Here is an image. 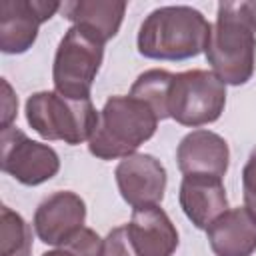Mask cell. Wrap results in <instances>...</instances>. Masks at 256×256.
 <instances>
[{"mask_svg":"<svg viewBox=\"0 0 256 256\" xmlns=\"http://www.w3.org/2000/svg\"><path fill=\"white\" fill-rule=\"evenodd\" d=\"M212 24L192 6H160L140 24L136 46L150 60H188L206 52Z\"/></svg>","mask_w":256,"mask_h":256,"instance_id":"obj_2","label":"cell"},{"mask_svg":"<svg viewBox=\"0 0 256 256\" xmlns=\"http://www.w3.org/2000/svg\"><path fill=\"white\" fill-rule=\"evenodd\" d=\"M176 164L182 174H212L222 178L230 164L228 142L212 130L196 128L180 140Z\"/></svg>","mask_w":256,"mask_h":256,"instance_id":"obj_13","label":"cell"},{"mask_svg":"<svg viewBox=\"0 0 256 256\" xmlns=\"http://www.w3.org/2000/svg\"><path fill=\"white\" fill-rule=\"evenodd\" d=\"M32 228L10 206L0 208V256H30Z\"/></svg>","mask_w":256,"mask_h":256,"instance_id":"obj_17","label":"cell"},{"mask_svg":"<svg viewBox=\"0 0 256 256\" xmlns=\"http://www.w3.org/2000/svg\"><path fill=\"white\" fill-rule=\"evenodd\" d=\"M102 242L92 228H82L74 238L64 242L62 246H56L54 250L44 252L42 256H102Z\"/></svg>","mask_w":256,"mask_h":256,"instance_id":"obj_18","label":"cell"},{"mask_svg":"<svg viewBox=\"0 0 256 256\" xmlns=\"http://www.w3.org/2000/svg\"><path fill=\"white\" fill-rule=\"evenodd\" d=\"M114 178L122 200L132 208L160 204L168 184L164 164L156 156L144 152L122 158L114 170Z\"/></svg>","mask_w":256,"mask_h":256,"instance_id":"obj_9","label":"cell"},{"mask_svg":"<svg viewBox=\"0 0 256 256\" xmlns=\"http://www.w3.org/2000/svg\"><path fill=\"white\" fill-rule=\"evenodd\" d=\"M158 122V116L146 102L130 94L110 96L88 140V152L98 160H122L154 136Z\"/></svg>","mask_w":256,"mask_h":256,"instance_id":"obj_3","label":"cell"},{"mask_svg":"<svg viewBox=\"0 0 256 256\" xmlns=\"http://www.w3.org/2000/svg\"><path fill=\"white\" fill-rule=\"evenodd\" d=\"M0 168L24 186H38L58 174L60 156L52 146L10 126L0 134Z\"/></svg>","mask_w":256,"mask_h":256,"instance_id":"obj_7","label":"cell"},{"mask_svg":"<svg viewBox=\"0 0 256 256\" xmlns=\"http://www.w3.org/2000/svg\"><path fill=\"white\" fill-rule=\"evenodd\" d=\"M124 226L138 256H172L180 244L178 230L160 204L132 208L130 222Z\"/></svg>","mask_w":256,"mask_h":256,"instance_id":"obj_11","label":"cell"},{"mask_svg":"<svg viewBox=\"0 0 256 256\" xmlns=\"http://www.w3.org/2000/svg\"><path fill=\"white\" fill-rule=\"evenodd\" d=\"M226 106V84L212 70H186L174 74L168 114L182 126L200 128L216 122Z\"/></svg>","mask_w":256,"mask_h":256,"instance_id":"obj_6","label":"cell"},{"mask_svg":"<svg viewBox=\"0 0 256 256\" xmlns=\"http://www.w3.org/2000/svg\"><path fill=\"white\" fill-rule=\"evenodd\" d=\"M172 80H174L172 72L160 70V68H150L134 80L128 94L146 102L154 110L158 120H166V118H170V114H168V96H170Z\"/></svg>","mask_w":256,"mask_h":256,"instance_id":"obj_16","label":"cell"},{"mask_svg":"<svg viewBox=\"0 0 256 256\" xmlns=\"http://www.w3.org/2000/svg\"><path fill=\"white\" fill-rule=\"evenodd\" d=\"M86 222V202L70 190H58L46 196L32 218V228L40 242L62 246L74 238Z\"/></svg>","mask_w":256,"mask_h":256,"instance_id":"obj_10","label":"cell"},{"mask_svg":"<svg viewBox=\"0 0 256 256\" xmlns=\"http://www.w3.org/2000/svg\"><path fill=\"white\" fill-rule=\"evenodd\" d=\"M60 8L62 4L54 0H4L0 4V50L4 54L28 52L38 38L40 24Z\"/></svg>","mask_w":256,"mask_h":256,"instance_id":"obj_8","label":"cell"},{"mask_svg":"<svg viewBox=\"0 0 256 256\" xmlns=\"http://www.w3.org/2000/svg\"><path fill=\"white\" fill-rule=\"evenodd\" d=\"M212 72L230 86L246 84L256 68V0H224L206 46Z\"/></svg>","mask_w":256,"mask_h":256,"instance_id":"obj_1","label":"cell"},{"mask_svg":"<svg viewBox=\"0 0 256 256\" xmlns=\"http://www.w3.org/2000/svg\"><path fill=\"white\" fill-rule=\"evenodd\" d=\"M26 122L44 140H62L70 146L88 142L96 130L100 112L90 98H66L56 90H40L28 96Z\"/></svg>","mask_w":256,"mask_h":256,"instance_id":"obj_4","label":"cell"},{"mask_svg":"<svg viewBox=\"0 0 256 256\" xmlns=\"http://www.w3.org/2000/svg\"><path fill=\"white\" fill-rule=\"evenodd\" d=\"M242 196H244V208L256 220V148H252L242 168Z\"/></svg>","mask_w":256,"mask_h":256,"instance_id":"obj_19","label":"cell"},{"mask_svg":"<svg viewBox=\"0 0 256 256\" xmlns=\"http://www.w3.org/2000/svg\"><path fill=\"white\" fill-rule=\"evenodd\" d=\"M106 42L82 24H72L54 54V90L66 98H90L92 84L104 60Z\"/></svg>","mask_w":256,"mask_h":256,"instance_id":"obj_5","label":"cell"},{"mask_svg":"<svg viewBox=\"0 0 256 256\" xmlns=\"http://www.w3.org/2000/svg\"><path fill=\"white\" fill-rule=\"evenodd\" d=\"M178 202L186 218L198 230H206L228 210L224 182L220 176L212 174H184L178 190Z\"/></svg>","mask_w":256,"mask_h":256,"instance_id":"obj_12","label":"cell"},{"mask_svg":"<svg viewBox=\"0 0 256 256\" xmlns=\"http://www.w3.org/2000/svg\"><path fill=\"white\" fill-rule=\"evenodd\" d=\"M102 256H138L128 240L126 226H116L104 236Z\"/></svg>","mask_w":256,"mask_h":256,"instance_id":"obj_20","label":"cell"},{"mask_svg":"<svg viewBox=\"0 0 256 256\" xmlns=\"http://www.w3.org/2000/svg\"><path fill=\"white\" fill-rule=\"evenodd\" d=\"M126 6L124 0H70L62 4L60 12L68 22L82 24L108 42L118 34Z\"/></svg>","mask_w":256,"mask_h":256,"instance_id":"obj_15","label":"cell"},{"mask_svg":"<svg viewBox=\"0 0 256 256\" xmlns=\"http://www.w3.org/2000/svg\"><path fill=\"white\" fill-rule=\"evenodd\" d=\"M206 238L216 256H252L256 252V220L244 206L228 208L206 228Z\"/></svg>","mask_w":256,"mask_h":256,"instance_id":"obj_14","label":"cell"},{"mask_svg":"<svg viewBox=\"0 0 256 256\" xmlns=\"http://www.w3.org/2000/svg\"><path fill=\"white\" fill-rule=\"evenodd\" d=\"M18 114V98L8 84L6 78H2V120H0V130H6L12 126L14 118Z\"/></svg>","mask_w":256,"mask_h":256,"instance_id":"obj_21","label":"cell"}]
</instances>
